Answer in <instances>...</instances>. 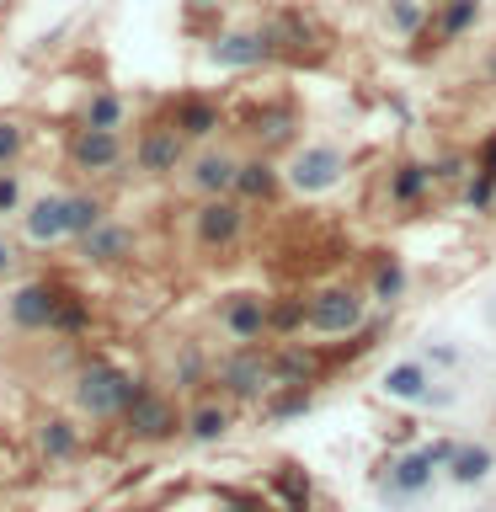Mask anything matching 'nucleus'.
<instances>
[{
    "label": "nucleus",
    "mask_w": 496,
    "mask_h": 512,
    "mask_svg": "<svg viewBox=\"0 0 496 512\" xmlns=\"http://www.w3.org/2000/svg\"><path fill=\"white\" fill-rule=\"evenodd\" d=\"M139 384H144V379H134L128 368L96 358V363H86V368L75 374L70 395H75V406L86 411V416H96V422H123V411L134 406Z\"/></svg>",
    "instance_id": "obj_1"
},
{
    "label": "nucleus",
    "mask_w": 496,
    "mask_h": 512,
    "mask_svg": "<svg viewBox=\"0 0 496 512\" xmlns=\"http://www.w3.org/2000/svg\"><path fill=\"white\" fill-rule=\"evenodd\" d=\"M38 448H43V459H54V464L75 459L80 454V432H75L70 416H48V422H38Z\"/></svg>",
    "instance_id": "obj_29"
},
{
    "label": "nucleus",
    "mask_w": 496,
    "mask_h": 512,
    "mask_svg": "<svg viewBox=\"0 0 496 512\" xmlns=\"http://www.w3.org/2000/svg\"><path fill=\"white\" fill-rule=\"evenodd\" d=\"M491 470H496V448H491V443H454V459L443 464V475L454 480L459 491L480 486Z\"/></svg>",
    "instance_id": "obj_24"
},
{
    "label": "nucleus",
    "mask_w": 496,
    "mask_h": 512,
    "mask_svg": "<svg viewBox=\"0 0 496 512\" xmlns=\"http://www.w3.org/2000/svg\"><path fill=\"white\" fill-rule=\"evenodd\" d=\"M246 134H251V144H256V155H272V150H283L288 139L299 134V112L283 102H262V107H251L246 112Z\"/></svg>",
    "instance_id": "obj_17"
},
{
    "label": "nucleus",
    "mask_w": 496,
    "mask_h": 512,
    "mask_svg": "<svg viewBox=\"0 0 496 512\" xmlns=\"http://www.w3.org/2000/svg\"><path fill=\"white\" fill-rule=\"evenodd\" d=\"M64 203H70V192H59V187L32 192L27 208H22V219H16L27 246H59V240H64Z\"/></svg>",
    "instance_id": "obj_14"
},
{
    "label": "nucleus",
    "mask_w": 496,
    "mask_h": 512,
    "mask_svg": "<svg viewBox=\"0 0 496 512\" xmlns=\"http://www.w3.org/2000/svg\"><path fill=\"white\" fill-rule=\"evenodd\" d=\"M475 171H486L491 182H496V134H486V144H480V166Z\"/></svg>",
    "instance_id": "obj_40"
},
{
    "label": "nucleus",
    "mask_w": 496,
    "mask_h": 512,
    "mask_svg": "<svg viewBox=\"0 0 496 512\" xmlns=\"http://www.w3.org/2000/svg\"><path fill=\"white\" fill-rule=\"evenodd\" d=\"M246 224H251V214L240 198H203V203H192L187 230H192V246L198 251H230L246 240Z\"/></svg>",
    "instance_id": "obj_4"
},
{
    "label": "nucleus",
    "mask_w": 496,
    "mask_h": 512,
    "mask_svg": "<svg viewBox=\"0 0 496 512\" xmlns=\"http://www.w3.org/2000/svg\"><path fill=\"white\" fill-rule=\"evenodd\" d=\"M267 315H272V299L267 294H256V288H235V294H224L219 299V331L230 336L235 347H256V342H267Z\"/></svg>",
    "instance_id": "obj_10"
},
{
    "label": "nucleus",
    "mask_w": 496,
    "mask_h": 512,
    "mask_svg": "<svg viewBox=\"0 0 496 512\" xmlns=\"http://www.w3.org/2000/svg\"><path fill=\"white\" fill-rule=\"evenodd\" d=\"M64 160L86 182H107V176H118L128 166V144H123V134H107V128H75L64 139Z\"/></svg>",
    "instance_id": "obj_5"
},
{
    "label": "nucleus",
    "mask_w": 496,
    "mask_h": 512,
    "mask_svg": "<svg viewBox=\"0 0 496 512\" xmlns=\"http://www.w3.org/2000/svg\"><path fill=\"white\" fill-rule=\"evenodd\" d=\"M235 171H240L235 150H224V144H198L176 176H182L187 198L203 203V198H230V192H235Z\"/></svg>",
    "instance_id": "obj_7"
},
{
    "label": "nucleus",
    "mask_w": 496,
    "mask_h": 512,
    "mask_svg": "<svg viewBox=\"0 0 496 512\" xmlns=\"http://www.w3.org/2000/svg\"><path fill=\"white\" fill-rule=\"evenodd\" d=\"M384 22H390V32H400V38H422L427 32V0H384Z\"/></svg>",
    "instance_id": "obj_31"
},
{
    "label": "nucleus",
    "mask_w": 496,
    "mask_h": 512,
    "mask_svg": "<svg viewBox=\"0 0 496 512\" xmlns=\"http://www.w3.org/2000/svg\"><path fill=\"white\" fill-rule=\"evenodd\" d=\"M27 144H32V128L22 118H11V112H0V171L22 166Z\"/></svg>",
    "instance_id": "obj_32"
},
{
    "label": "nucleus",
    "mask_w": 496,
    "mask_h": 512,
    "mask_svg": "<svg viewBox=\"0 0 496 512\" xmlns=\"http://www.w3.org/2000/svg\"><path fill=\"white\" fill-rule=\"evenodd\" d=\"M486 512H496V507H486Z\"/></svg>",
    "instance_id": "obj_43"
},
{
    "label": "nucleus",
    "mask_w": 496,
    "mask_h": 512,
    "mask_svg": "<svg viewBox=\"0 0 496 512\" xmlns=\"http://www.w3.org/2000/svg\"><path fill=\"white\" fill-rule=\"evenodd\" d=\"M470 171L475 166H464V155H443V160H432V182H470Z\"/></svg>",
    "instance_id": "obj_38"
},
{
    "label": "nucleus",
    "mask_w": 496,
    "mask_h": 512,
    "mask_svg": "<svg viewBox=\"0 0 496 512\" xmlns=\"http://www.w3.org/2000/svg\"><path fill=\"white\" fill-rule=\"evenodd\" d=\"M59 299H64V283L54 278H27L6 294V320L16 331H54V315H59Z\"/></svg>",
    "instance_id": "obj_11"
},
{
    "label": "nucleus",
    "mask_w": 496,
    "mask_h": 512,
    "mask_svg": "<svg viewBox=\"0 0 496 512\" xmlns=\"http://www.w3.org/2000/svg\"><path fill=\"white\" fill-rule=\"evenodd\" d=\"M208 64H219V70H256V64H272L283 54L278 48V32L272 27H224L208 38Z\"/></svg>",
    "instance_id": "obj_6"
},
{
    "label": "nucleus",
    "mask_w": 496,
    "mask_h": 512,
    "mask_svg": "<svg viewBox=\"0 0 496 512\" xmlns=\"http://www.w3.org/2000/svg\"><path fill=\"white\" fill-rule=\"evenodd\" d=\"M454 400H459L454 379H432V390L422 395V406H427V411H448V406H454Z\"/></svg>",
    "instance_id": "obj_39"
},
{
    "label": "nucleus",
    "mask_w": 496,
    "mask_h": 512,
    "mask_svg": "<svg viewBox=\"0 0 496 512\" xmlns=\"http://www.w3.org/2000/svg\"><path fill=\"white\" fill-rule=\"evenodd\" d=\"M443 470L432 464L427 448H411V454H400L390 464V475H384V496L390 502H416V496H427L432 491V480H438Z\"/></svg>",
    "instance_id": "obj_18"
},
{
    "label": "nucleus",
    "mask_w": 496,
    "mask_h": 512,
    "mask_svg": "<svg viewBox=\"0 0 496 512\" xmlns=\"http://www.w3.org/2000/svg\"><path fill=\"white\" fill-rule=\"evenodd\" d=\"M192 144L176 134L171 123H150L144 134L134 139V150H128V166H134L139 176H150V182H160V176H176L187 166Z\"/></svg>",
    "instance_id": "obj_9"
},
{
    "label": "nucleus",
    "mask_w": 496,
    "mask_h": 512,
    "mask_svg": "<svg viewBox=\"0 0 496 512\" xmlns=\"http://www.w3.org/2000/svg\"><path fill=\"white\" fill-rule=\"evenodd\" d=\"M283 182L288 192H299V198H320V192H336L347 182V150L336 139H310L299 144L294 155H288L283 166Z\"/></svg>",
    "instance_id": "obj_2"
},
{
    "label": "nucleus",
    "mask_w": 496,
    "mask_h": 512,
    "mask_svg": "<svg viewBox=\"0 0 496 512\" xmlns=\"http://www.w3.org/2000/svg\"><path fill=\"white\" fill-rule=\"evenodd\" d=\"M123 427L134 432L139 443H166V438H171V432L182 427V422H176V406H171V400L155 390V384H139L134 406L123 411Z\"/></svg>",
    "instance_id": "obj_13"
},
{
    "label": "nucleus",
    "mask_w": 496,
    "mask_h": 512,
    "mask_svg": "<svg viewBox=\"0 0 496 512\" xmlns=\"http://www.w3.org/2000/svg\"><path fill=\"white\" fill-rule=\"evenodd\" d=\"M416 358H422L432 374H454V368H464V347H459V342H448V336H432V342L416 352Z\"/></svg>",
    "instance_id": "obj_34"
},
{
    "label": "nucleus",
    "mask_w": 496,
    "mask_h": 512,
    "mask_svg": "<svg viewBox=\"0 0 496 512\" xmlns=\"http://www.w3.org/2000/svg\"><path fill=\"white\" fill-rule=\"evenodd\" d=\"M11 272H16V246H11L6 235H0V283H6Z\"/></svg>",
    "instance_id": "obj_41"
},
{
    "label": "nucleus",
    "mask_w": 496,
    "mask_h": 512,
    "mask_svg": "<svg viewBox=\"0 0 496 512\" xmlns=\"http://www.w3.org/2000/svg\"><path fill=\"white\" fill-rule=\"evenodd\" d=\"M304 411H310V390H278L267 406L272 422H288V416H304Z\"/></svg>",
    "instance_id": "obj_37"
},
{
    "label": "nucleus",
    "mask_w": 496,
    "mask_h": 512,
    "mask_svg": "<svg viewBox=\"0 0 496 512\" xmlns=\"http://www.w3.org/2000/svg\"><path fill=\"white\" fill-rule=\"evenodd\" d=\"M128 123V96L118 86H96L80 107V128H107V134H123Z\"/></svg>",
    "instance_id": "obj_26"
},
{
    "label": "nucleus",
    "mask_w": 496,
    "mask_h": 512,
    "mask_svg": "<svg viewBox=\"0 0 496 512\" xmlns=\"http://www.w3.org/2000/svg\"><path fill=\"white\" fill-rule=\"evenodd\" d=\"M368 320V294H358V288L347 283H326L310 294V336H358Z\"/></svg>",
    "instance_id": "obj_3"
},
{
    "label": "nucleus",
    "mask_w": 496,
    "mask_h": 512,
    "mask_svg": "<svg viewBox=\"0 0 496 512\" xmlns=\"http://www.w3.org/2000/svg\"><path fill=\"white\" fill-rule=\"evenodd\" d=\"M267 363H272V390H310L315 384V368L320 358L315 352H304V347H278V352H267Z\"/></svg>",
    "instance_id": "obj_23"
},
{
    "label": "nucleus",
    "mask_w": 496,
    "mask_h": 512,
    "mask_svg": "<svg viewBox=\"0 0 496 512\" xmlns=\"http://www.w3.org/2000/svg\"><path fill=\"white\" fill-rule=\"evenodd\" d=\"M464 203H470V214H496V182L486 171H470V182H464Z\"/></svg>",
    "instance_id": "obj_36"
},
{
    "label": "nucleus",
    "mask_w": 496,
    "mask_h": 512,
    "mask_svg": "<svg viewBox=\"0 0 496 512\" xmlns=\"http://www.w3.org/2000/svg\"><path fill=\"white\" fill-rule=\"evenodd\" d=\"M86 326H91V304H86V294H80V288H64L59 315H54V331H59V336H80Z\"/></svg>",
    "instance_id": "obj_33"
},
{
    "label": "nucleus",
    "mask_w": 496,
    "mask_h": 512,
    "mask_svg": "<svg viewBox=\"0 0 496 512\" xmlns=\"http://www.w3.org/2000/svg\"><path fill=\"white\" fill-rule=\"evenodd\" d=\"M182 427H187L192 443H219V438H230L235 411H230V400H198V406L187 411Z\"/></svg>",
    "instance_id": "obj_27"
},
{
    "label": "nucleus",
    "mask_w": 496,
    "mask_h": 512,
    "mask_svg": "<svg viewBox=\"0 0 496 512\" xmlns=\"http://www.w3.org/2000/svg\"><path fill=\"white\" fill-rule=\"evenodd\" d=\"M134 246H139V240H134V224L112 214L107 224H96L91 235L75 240V256H80L86 267H118V262H128V256H134Z\"/></svg>",
    "instance_id": "obj_15"
},
{
    "label": "nucleus",
    "mask_w": 496,
    "mask_h": 512,
    "mask_svg": "<svg viewBox=\"0 0 496 512\" xmlns=\"http://www.w3.org/2000/svg\"><path fill=\"white\" fill-rule=\"evenodd\" d=\"M107 219H112V203L96 187H80V192H70V203H64V240L75 246L80 235H91L96 224H107Z\"/></svg>",
    "instance_id": "obj_22"
},
{
    "label": "nucleus",
    "mask_w": 496,
    "mask_h": 512,
    "mask_svg": "<svg viewBox=\"0 0 496 512\" xmlns=\"http://www.w3.org/2000/svg\"><path fill=\"white\" fill-rule=\"evenodd\" d=\"M406 288H411V272H406V262H400L395 251L368 256V299H374L379 310H395V304L406 299Z\"/></svg>",
    "instance_id": "obj_19"
},
{
    "label": "nucleus",
    "mask_w": 496,
    "mask_h": 512,
    "mask_svg": "<svg viewBox=\"0 0 496 512\" xmlns=\"http://www.w3.org/2000/svg\"><path fill=\"white\" fill-rule=\"evenodd\" d=\"M283 166L272 155H240V171H235V192L230 198H240L246 208H267L283 198Z\"/></svg>",
    "instance_id": "obj_16"
},
{
    "label": "nucleus",
    "mask_w": 496,
    "mask_h": 512,
    "mask_svg": "<svg viewBox=\"0 0 496 512\" xmlns=\"http://www.w3.org/2000/svg\"><path fill=\"white\" fill-rule=\"evenodd\" d=\"M208 379H214V368H208L203 347L198 342L176 347V358H171V384H176V390H198V384H208Z\"/></svg>",
    "instance_id": "obj_30"
},
{
    "label": "nucleus",
    "mask_w": 496,
    "mask_h": 512,
    "mask_svg": "<svg viewBox=\"0 0 496 512\" xmlns=\"http://www.w3.org/2000/svg\"><path fill=\"white\" fill-rule=\"evenodd\" d=\"M22 208H27V182H22V171H0V219H22Z\"/></svg>",
    "instance_id": "obj_35"
},
{
    "label": "nucleus",
    "mask_w": 496,
    "mask_h": 512,
    "mask_svg": "<svg viewBox=\"0 0 496 512\" xmlns=\"http://www.w3.org/2000/svg\"><path fill=\"white\" fill-rule=\"evenodd\" d=\"M486 75L496 80V48H491V54H486Z\"/></svg>",
    "instance_id": "obj_42"
},
{
    "label": "nucleus",
    "mask_w": 496,
    "mask_h": 512,
    "mask_svg": "<svg viewBox=\"0 0 496 512\" xmlns=\"http://www.w3.org/2000/svg\"><path fill=\"white\" fill-rule=\"evenodd\" d=\"M432 379H438V374H432L422 358H395L379 374V390L390 395V400H406V406H422V395L432 390Z\"/></svg>",
    "instance_id": "obj_20"
},
{
    "label": "nucleus",
    "mask_w": 496,
    "mask_h": 512,
    "mask_svg": "<svg viewBox=\"0 0 496 512\" xmlns=\"http://www.w3.org/2000/svg\"><path fill=\"white\" fill-rule=\"evenodd\" d=\"M160 123H171L176 134H182L192 150H198V144H214L219 139V128H224V112H219V102L214 96H198V91H182L176 96V102L166 107V118Z\"/></svg>",
    "instance_id": "obj_12"
},
{
    "label": "nucleus",
    "mask_w": 496,
    "mask_h": 512,
    "mask_svg": "<svg viewBox=\"0 0 496 512\" xmlns=\"http://www.w3.org/2000/svg\"><path fill=\"white\" fill-rule=\"evenodd\" d=\"M432 160H416V155H406V160H395V171H390V203L395 208H422L427 198H432Z\"/></svg>",
    "instance_id": "obj_21"
},
{
    "label": "nucleus",
    "mask_w": 496,
    "mask_h": 512,
    "mask_svg": "<svg viewBox=\"0 0 496 512\" xmlns=\"http://www.w3.org/2000/svg\"><path fill=\"white\" fill-rule=\"evenodd\" d=\"M480 16H486V0H443L438 16H432V38L438 43L470 38V32L480 27Z\"/></svg>",
    "instance_id": "obj_25"
},
{
    "label": "nucleus",
    "mask_w": 496,
    "mask_h": 512,
    "mask_svg": "<svg viewBox=\"0 0 496 512\" xmlns=\"http://www.w3.org/2000/svg\"><path fill=\"white\" fill-rule=\"evenodd\" d=\"M214 384L224 390V400H240V406H251V400H267L272 395V363L262 347H235L230 358L214 363Z\"/></svg>",
    "instance_id": "obj_8"
},
{
    "label": "nucleus",
    "mask_w": 496,
    "mask_h": 512,
    "mask_svg": "<svg viewBox=\"0 0 496 512\" xmlns=\"http://www.w3.org/2000/svg\"><path fill=\"white\" fill-rule=\"evenodd\" d=\"M299 331H310V294H278L272 299V315H267V336L288 342Z\"/></svg>",
    "instance_id": "obj_28"
}]
</instances>
